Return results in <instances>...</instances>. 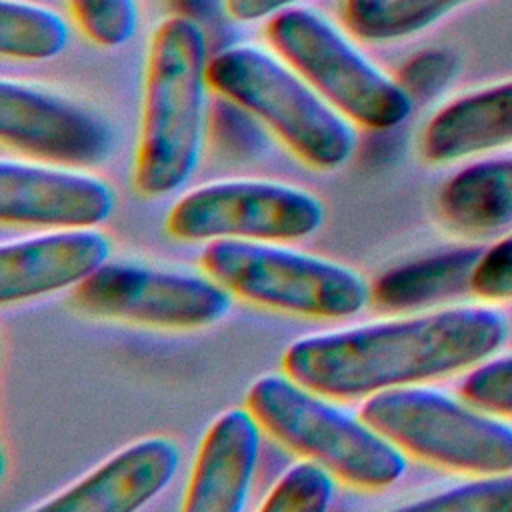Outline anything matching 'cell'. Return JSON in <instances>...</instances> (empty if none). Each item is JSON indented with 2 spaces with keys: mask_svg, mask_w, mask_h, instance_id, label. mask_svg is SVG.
<instances>
[{
  "mask_svg": "<svg viewBox=\"0 0 512 512\" xmlns=\"http://www.w3.org/2000/svg\"><path fill=\"white\" fill-rule=\"evenodd\" d=\"M246 408L280 444L320 462L350 486L386 488L406 472L404 450L362 416H352L288 374L256 378Z\"/></svg>",
  "mask_w": 512,
  "mask_h": 512,
  "instance_id": "3",
  "label": "cell"
},
{
  "mask_svg": "<svg viewBox=\"0 0 512 512\" xmlns=\"http://www.w3.org/2000/svg\"><path fill=\"white\" fill-rule=\"evenodd\" d=\"M208 42L204 28L172 14L152 32L144 66L134 186L164 196L196 170L208 120Z\"/></svg>",
  "mask_w": 512,
  "mask_h": 512,
  "instance_id": "2",
  "label": "cell"
},
{
  "mask_svg": "<svg viewBox=\"0 0 512 512\" xmlns=\"http://www.w3.org/2000/svg\"><path fill=\"white\" fill-rule=\"evenodd\" d=\"M512 146V78L444 104L424 124L420 154L430 164H448Z\"/></svg>",
  "mask_w": 512,
  "mask_h": 512,
  "instance_id": "15",
  "label": "cell"
},
{
  "mask_svg": "<svg viewBox=\"0 0 512 512\" xmlns=\"http://www.w3.org/2000/svg\"><path fill=\"white\" fill-rule=\"evenodd\" d=\"M472 294L486 302L512 300V232L484 250L472 276Z\"/></svg>",
  "mask_w": 512,
  "mask_h": 512,
  "instance_id": "25",
  "label": "cell"
},
{
  "mask_svg": "<svg viewBox=\"0 0 512 512\" xmlns=\"http://www.w3.org/2000/svg\"><path fill=\"white\" fill-rule=\"evenodd\" d=\"M336 492V476L316 460L304 458L290 466L270 488L262 512H322Z\"/></svg>",
  "mask_w": 512,
  "mask_h": 512,
  "instance_id": "21",
  "label": "cell"
},
{
  "mask_svg": "<svg viewBox=\"0 0 512 512\" xmlns=\"http://www.w3.org/2000/svg\"><path fill=\"white\" fill-rule=\"evenodd\" d=\"M0 138L30 160L78 170L104 164L116 146L110 122L96 110L12 78L0 82Z\"/></svg>",
  "mask_w": 512,
  "mask_h": 512,
  "instance_id": "10",
  "label": "cell"
},
{
  "mask_svg": "<svg viewBox=\"0 0 512 512\" xmlns=\"http://www.w3.org/2000/svg\"><path fill=\"white\" fill-rule=\"evenodd\" d=\"M484 250L460 246L394 266L372 282L370 302L382 310L404 312L472 292V276Z\"/></svg>",
  "mask_w": 512,
  "mask_h": 512,
  "instance_id": "17",
  "label": "cell"
},
{
  "mask_svg": "<svg viewBox=\"0 0 512 512\" xmlns=\"http://www.w3.org/2000/svg\"><path fill=\"white\" fill-rule=\"evenodd\" d=\"M360 416L400 450L464 474L512 470V426L492 412L428 386L366 398Z\"/></svg>",
  "mask_w": 512,
  "mask_h": 512,
  "instance_id": "5",
  "label": "cell"
},
{
  "mask_svg": "<svg viewBox=\"0 0 512 512\" xmlns=\"http://www.w3.org/2000/svg\"><path fill=\"white\" fill-rule=\"evenodd\" d=\"M70 30L66 20L36 2H0V54L10 60L38 62L66 50Z\"/></svg>",
  "mask_w": 512,
  "mask_h": 512,
  "instance_id": "19",
  "label": "cell"
},
{
  "mask_svg": "<svg viewBox=\"0 0 512 512\" xmlns=\"http://www.w3.org/2000/svg\"><path fill=\"white\" fill-rule=\"evenodd\" d=\"M202 268L230 294L296 316L348 318L370 302L356 270L274 242L212 240Z\"/></svg>",
  "mask_w": 512,
  "mask_h": 512,
  "instance_id": "7",
  "label": "cell"
},
{
  "mask_svg": "<svg viewBox=\"0 0 512 512\" xmlns=\"http://www.w3.org/2000/svg\"><path fill=\"white\" fill-rule=\"evenodd\" d=\"M114 190L78 168L2 160L0 220L12 226L94 228L114 212Z\"/></svg>",
  "mask_w": 512,
  "mask_h": 512,
  "instance_id": "11",
  "label": "cell"
},
{
  "mask_svg": "<svg viewBox=\"0 0 512 512\" xmlns=\"http://www.w3.org/2000/svg\"><path fill=\"white\" fill-rule=\"evenodd\" d=\"M454 64V58L446 52H424L406 62L398 82L408 90L410 96L426 94L450 80Z\"/></svg>",
  "mask_w": 512,
  "mask_h": 512,
  "instance_id": "26",
  "label": "cell"
},
{
  "mask_svg": "<svg viewBox=\"0 0 512 512\" xmlns=\"http://www.w3.org/2000/svg\"><path fill=\"white\" fill-rule=\"evenodd\" d=\"M80 32L100 48H118L138 30L136 0H66Z\"/></svg>",
  "mask_w": 512,
  "mask_h": 512,
  "instance_id": "23",
  "label": "cell"
},
{
  "mask_svg": "<svg viewBox=\"0 0 512 512\" xmlns=\"http://www.w3.org/2000/svg\"><path fill=\"white\" fill-rule=\"evenodd\" d=\"M210 88L250 110L304 164L334 170L356 148L352 122L276 52L236 44L208 62Z\"/></svg>",
  "mask_w": 512,
  "mask_h": 512,
  "instance_id": "4",
  "label": "cell"
},
{
  "mask_svg": "<svg viewBox=\"0 0 512 512\" xmlns=\"http://www.w3.org/2000/svg\"><path fill=\"white\" fill-rule=\"evenodd\" d=\"M216 2H222V0H172L174 8L178 10L176 14L178 16H186L194 22H198V18L204 14V12H210L212 6ZM200 24V22H198Z\"/></svg>",
  "mask_w": 512,
  "mask_h": 512,
  "instance_id": "28",
  "label": "cell"
},
{
  "mask_svg": "<svg viewBox=\"0 0 512 512\" xmlns=\"http://www.w3.org/2000/svg\"><path fill=\"white\" fill-rule=\"evenodd\" d=\"M112 252L110 238L96 228H60L0 248V302L20 304L68 286H78Z\"/></svg>",
  "mask_w": 512,
  "mask_h": 512,
  "instance_id": "13",
  "label": "cell"
},
{
  "mask_svg": "<svg viewBox=\"0 0 512 512\" xmlns=\"http://www.w3.org/2000/svg\"><path fill=\"white\" fill-rule=\"evenodd\" d=\"M508 318L492 306H448L292 342L284 372L332 400L424 384L492 358L508 340Z\"/></svg>",
  "mask_w": 512,
  "mask_h": 512,
  "instance_id": "1",
  "label": "cell"
},
{
  "mask_svg": "<svg viewBox=\"0 0 512 512\" xmlns=\"http://www.w3.org/2000/svg\"><path fill=\"white\" fill-rule=\"evenodd\" d=\"M72 300L90 316L170 330L210 326L232 302L210 274L134 262L102 264L74 288Z\"/></svg>",
  "mask_w": 512,
  "mask_h": 512,
  "instance_id": "9",
  "label": "cell"
},
{
  "mask_svg": "<svg viewBox=\"0 0 512 512\" xmlns=\"http://www.w3.org/2000/svg\"><path fill=\"white\" fill-rule=\"evenodd\" d=\"M266 40L334 110L368 130H390L412 112L408 90L320 12L294 6L268 18Z\"/></svg>",
  "mask_w": 512,
  "mask_h": 512,
  "instance_id": "6",
  "label": "cell"
},
{
  "mask_svg": "<svg viewBox=\"0 0 512 512\" xmlns=\"http://www.w3.org/2000/svg\"><path fill=\"white\" fill-rule=\"evenodd\" d=\"M298 2L300 0H222V8L226 16L236 22H256L294 8Z\"/></svg>",
  "mask_w": 512,
  "mask_h": 512,
  "instance_id": "27",
  "label": "cell"
},
{
  "mask_svg": "<svg viewBox=\"0 0 512 512\" xmlns=\"http://www.w3.org/2000/svg\"><path fill=\"white\" fill-rule=\"evenodd\" d=\"M270 130L238 102L216 96L208 106L206 138L210 146L226 160L252 162L270 148Z\"/></svg>",
  "mask_w": 512,
  "mask_h": 512,
  "instance_id": "20",
  "label": "cell"
},
{
  "mask_svg": "<svg viewBox=\"0 0 512 512\" xmlns=\"http://www.w3.org/2000/svg\"><path fill=\"white\" fill-rule=\"evenodd\" d=\"M476 0H344L342 22L366 42H392L414 36L456 8Z\"/></svg>",
  "mask_w": 512,
  "mask_h": 512,
  "instance_id": "18",
  "label": "cell"
},
{
  "mask_svg": "<svg viewBox=\"0 0 512 512\" xmlns=\"http://www.w3.org/2000/svg\"><path fill=\"white\" fill-rule=\"evenodd\" d=\"M324 206L304 188L272 180H224L184 194L166 216L170 236L184 242H282L322 226Z\"/></svg>",
  "mask_w": 512,
  "mask_h": 512,
  "instance_id": "8",
  "label": "cell"
},
{
  "mask_svg": "<svg viewBox=\"0 0 512 512\" xmlns=\"http://www.w3.org/2000/svg\"><path fill=\"white\" fill-rule=\"evenodd\" d=\"M260 430L248 408H230L212 422L190 470L184 512L244 510L258 464Z\"/></svg>",
  "mask_w": 512,
  "mask_h": 512,
  "instance_id": "14",
  "label": "cell"
},
{
  "mask_svg": "<svg viewBox=\"0 0 512 512\" xmlns=\"http://www.w3.org/2000/svg\"><path fill=\"white\" fill-rule=\"evenodd\" d=\"M444 224L470 238H500L512 232V156L468 164L444 182L438 194Z\"/></svg>",
  "mask_w": 512,
  "mask_h": 512,
  "instance_id": "16",
  "label": "cell"
},
{
  "mask_svg": "<svg viewBox=\"0 0 512 512\" xmlns=\"http://www.w3.org/2000/svg\"><path fill=\"white\" fill-rule=\"evenodd\" d=\"M402 508L450 512H512V470L480 474L474 480L422 496L404 504Z\"/></svg>",
  "mask_w": 512,
  "mask_h": 512,
  "instance_id": "22",
  "label": "cell"
},
{
  "mask_svg": "<svg viewBox=\"0 0 512 512\" xmlns=\"http://www.w3.org/2000/svg\"><path fill=\"white\" fill-rule=\"evenodd\" d=\"M462 396L502 418H512V354L494 356L470 370L460 386Z\"/></svg>",
  "mask_w": 512,
  "mask_h": 512,
  "instance_id": "24",
  "label": "cell"
},
{
  "mask_svg": "<svg viewBox=\"0 0 512 512\" xmlns=\"http://www.w3.org/2000/svg\"><path fill=\"white\" fill-rule=\"evenodd\" d=\"M178 464L180 448L174 440L140 438L50 500L36 504L34 510L130 512L160 494L174 478Z\"/></svg>",
  "mask_w": 512,
  "mask_h": 512,
  "instance_id": "12",
  "label": "cell"
}]
</instances>
